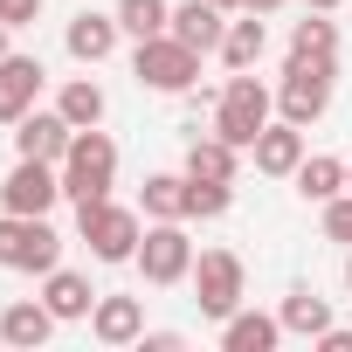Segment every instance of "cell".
Returning <instances> with one entry per match:
<instances>
[{
	"mask_svg": "<svg viewBox=\"0 0 352 352\" xmlns=\"http://www.w3.org/2000/svg\"><path fill=\"white\" fill-rule=\"evenodd\" d=\"M345 187H352V166H345Z\"/></svg>",
	"mask_w": 352,
	"mask_h": 352,
	"instance_id": "8d00e7d4",
	"label": "cell"
},
{
	"mask_svg": "<svg viewBox=\"0 0 352 352\" xmlns=\"http://www.w3.org/2000/svg\"><path fill=\"white\" fill-rule=\"evenodd\" d=\"M290 56H311V63H338V28L311 8V21H297V35H290Z\"/></svg>",
	"mask_w": 352,
	"mask_h": 352,
	"instance_id": "484cf974",
	"label": "cell"
},
{
	"mask_svg": "<svg viewBox=\"0 0 352 352\" xmlns=\"http://www.w3.org/2000/svg\"><path fill=\"white\" fill-rule=\"evenodd\" d=\"M90 331H97L104 345H138V338H145V304H138V297H97Z\"/></svg>",
	"mask_w": 352,
	"mask_h": 352,
	"instance_id": "5bb4252c",
	"label": "cell"
},
{
	"mask_svg": "<svg viewBox=\"0 0 352 352\" xmlns=\"http://www.w3.org/2000/svg\"><path fill=\"white\" fill-rule=\"evenodd\" d=\"M76 228H83V242H90L97 263H138L145 228H138V214L118 208L111 194H104V201H83V208H76Z\"/></svg>",
	"mask_w": 352,
	"mask_h": 352,
	"instance_id": "3957f363",
	"label": "cell"
},
{
	"mask_svg": "<svg viewBox=\"0 0 352 352\" xmlns=\"http://www.w3.org/2000/svg\"><path fill=\"white\" fill-rule=\"evenodd\" d=\"M42 304L69 324V318H90V311H97V290H90V276H76V270L56 263V270L42 276Z\"/></svg>",
	"mask_w": 352,
	"mask_h": 352,
	"instance_id": "2e32d148",
	"label": "cell"
},
{
	"mask_svg": "<svg viewBox=\"0 0 352 352\" xmlns=\"http://www.w3.org/2000/svg\"><path fill=\"white\" fill-rule=\"evenodd\" d=\"M145 214L152 221H187V173H152L145 180Z\"/></svg>",
	"mask_w": 352,
	"mask_h": 352,
	"instance_id": "603a6c76",
	"label": "cell"
},
{
	"mask_svg": "<svg viewBox=\"0 0 352 352\" xmlns=\"http://www.w3.org/2000/svg\"><path fill=\"white\" fill-rule=\"evenodd\" d=\"M194 297H201L208 318H235V311H242V256H235V249L194 256Z\"/></svg>",
	"mask_w": 352,
	"mask_h": 352,
	"instance_id": "ba28073f",
	"label": "cell"
},
{
	"mask_svg": "<svg viewBox=\"0 0 352 352\" xmlns=\"http://www.w3.org/2000/svg\"><path fill=\"white\" fill-rule=\"evenodd\" d=\"M276 104L290 124H318L331 111V63H311V56H290L283 83H276Z\"/></svg>",
	"mask_w": 352,
	"mask_h": 352,
	"instance_id": "8992f818",
	"label": "cell"
},
{
	"mask_svg": "<svg viewBox=\"0 0 352 352\" xmlns=\"http://www.w3.org/2000/svg\"><path fill=\"white\" fill-rule=\"evenodd\" d=\"M276 338H283V318H263V311L221 318V345L228 352H276Z\"/></svg>",
	"mask_w": 352,
	"mask_h": 352,
	"instance_id": "e0dca14e",
	"label": "cell"
},
{
	"mask_svg": "<svg viewBox=\"0 0 352 352\" xmlns=\"http://www.w3.org/2000/svg\"><path fill=\"white\" fill-rule=\"evenodd\" d=\"M56 173H63V194H69L76 208H83V201H104V194L118 187V145L90 124V131H76V138H69V152H63V166H56Z\"/></svg>",
	"mask_w": 352,
	"mask_h": 352,
	"instance_id": "7a4b0ae2",
	"label": "cell"
},
{
	"mask_svg": "<svg viewBox=\"0 0 352 352\" xmlns=\"http://www.w3.org/2000/svg\"><path fill=\"white\" fill-rule=\"evenodd\" d=\"M235 152H242V145H228L221 131H214V138H194V145H187V180H228V187H235Z\"/></svg>",
	"mask_w": 352,
	"mask_h": 352,
	"instance_id": "ffe728a7",
	"label": "cell"
},
{
	"mask_svg": "<svg viewBox=\"0 0 352 352\" xmlns=\"http://www.w3.org/2000/svg\"><path fill=\"white\" fill-rule=\"evenodd\" d=\"M42 76H49V69H42L35 56H0V124H14V118L35 111Z\"/></svg>",
	"mask_w": 352,
	"mask_h": 352,
	"instance_id": "8fae6325",
	"label": "cell"
},
{
	"mask_svg": "<svg viewBox=\"0 0 352 352\" xmlns=\"http://www.w3.org/2000/svg\"><path fill=\"white\" fill-rule=\"evenodd\" d=\"M138 345H145V352H180V331H145Z\"/></svg>",
	"mask_w": 352,
	"mask_h": 352,
	"instance_id": "f546056e",
	"label": "cell"
},
{
	"mask_svg": "<svg viewBox=\"0 0 352 352\" xmlns=\"http://www.w3.org/2000/svg\"><path fill=\"white\" fill-rule=\"evenodd\" d=\"M138 270H145V283H152V290L194 276V242H187V228H180V221H152V228H145V242H138Z\"/></svg>",
	"mask_w": 352,
	"mask_h": 352,
	"instance_id": "52a82bcc",
	"label": "cell"
},
{
	"mask_svg": "<svg viewBox=\"0 0 352 352\" xmlns=\"http://www.w3.org/2000/svg\"><path fill=\"white\" fill-rule=\"evenodd\" d=\"M304 8H318V14H331V8H345V0H304Z\"/></svg>",
	"mask_w": 352,
	"mask_h": 352,
	"instance_id": "d6a6232c",
	"label": "cell"
},
{
	"mask_svg": "<svg viewBox=\"0 0 352 352\" xmlns=\"http://www.w3.org/2000/svg\"><path fill=\"white\" fill-rule=\"evenodd\" d=\"M42 14V0H0V21H8V28H28Z\"/></svg>",
	"mask_w": 352,
	"mask_h": 352,
	"instance_id": "f1b7e54d",
	"label": "cell"
},
{
	"mask_svg": "<svg viewBox=\"0 0 352 352\" xmlns=\"http://www.w3.org/2000/svg\"><path fill=\"white\" fill-rule=\"evenodd\" d=\"M228 180H187V214L194 221H214V214H228Z\"/></svg>",
	"mask_w": 352,
	"mask_h": 352,
	"instance_id": "4316f807",
	"label": "cell"
},
{
	"mask_svg": "<svg viewBox=\"0 0 352 352\" xmlns=\"http://www.w3.org/2000/svg\"><path fill=\"white\" fill-rule=\"evenodd\" d=\"M63 42H69V56H76V63H104V56L118 49V14H76Z\"/></svg>",
	"mask_w": 352,
	"mask_h": 352,
	"instance_id": "ac0fdd59",
	"label": "cell"
},
{
	"mask_svg": "<svg viewBox=\"0 0 352 352\" xmlns=\"http://www.w3.org/2000/svg\"><path fill=\"white\" fill-rule=\"evenodd\" d=\"M69 138H76V124H69L63 111H28V118H14V152H21V159H49V166H63Z\"/></svg>",
	"mask_w": 352,
	"mask_h": 352,
	"instance_id": "30bf717a",
	"label": "cell"
},
{
	"mask_svg": "<svg viewBox=\"0 0 352 352\" xmlns=\"http://www.w3.org/2000/svg\"><path fill=\"white\" fill-rule=\"evenodd\" d=\"M263 49H270V28H263V14L242 8V21H228V35H221V63L228 69H256Z\"/></svg>",
	"mask_w": 352,
	"mask_h": 352,
	"instance_id": "d6986e66",
	"label": "cell"
},
{
	"mask_svg": "<svg viewBox=\"0 0 352 352\" xmlns=\"http://www.w3.org/2000/svg\"><path fill=\"white\" fill-rule=\"evenodd\" d=\"M56 111H63L76 131H90V124H104V90H97L90 76H69V83H63V97H56Z\"/></svg>",
	"mask_w": 352,
	"mask_h": 352,
	"instance_id": "cb8c5ba5",
	"label": "cell"
},
{
	"mask_svg": "<svg viewBox=\"0 0 352 352\" xmlns=\"http://www.w3.org/2000/svg\"><path fill=\"white\" fill-rule=\"evenodd\" d=\"M63 201V173L49 159H14V173L0 180V208L8 214H49Z\"/></svg>",
	"mask_w": 352,
	"mask_h": 352,
	"instance_id": "9c48e42d",
	"label": "cell"
},
{
	"mask_svg": "<svg viewBox=\"0 0 352 352\" xmlns=\"http://www.w3.org/2000/svg\"><path fill=\"white\" fill-rule=\"evenodd\" d=\"M63 318L42 304V297H21V304H8L0 311V338L8 345H21V352H35V345H49V331H56Z\"/></svg>",
	"mask_w": 352,
	"mask_h": 352,
	"instance_id": "4fadbf2b",
	"label": "cell"
},
{
	"mask_svg": "<svg viewBox=\"0 0 352 352\" xmlns=\"http://www.w3.org/2000/svg\"><path fill=\"white\" fill-rule=\"evenodd\" d=\"M56 263H63V235L49 228V214H8L0 208V270L49 276Z\"/></svg>",
	"mask_w": 352,
	"mask_h": 352,
	"instance_id": "6da1fadb",
	"label": "cell"
},
{
	"mask_svg": "<svg viewBox=\"0 0 352 352\" xmlns=\"http://www.w3.org/2000/svg\"><path fill=\"white\" fill-rule=\"evenodd\" d=\"M276 318H283V331H297V338H324V331H331V304L311 297V290H290Z\"/></svg>",
	"mask_w": 352,
	"mask_h": 352,
	"instance_id": "44dd1931",
	"label": "cell"
},
{
	"mask_svg": "<svg viewBox=\"0 0 352 352\" xmlns=\"http://www.w3.org/2000/svg\"><path fill=\"white\" fill-rule=\"evenodd\" d=\"M242 8H249V14H276V8H283V0H242Z\"/></svg>",
	"mask_w": 352,
	"mask_h": 352,
	"instance_id": "1f68e13d",
	"label": "cell"
},
{
	"mask_svg": "<svg viewBox=\"0 0 352 352\" xmlns=\"http://www.w3.org/2000/svg\"><path fill=\"white\" fill-rule=\"evenodd\" d=\"M345 290H352V263H345Z\"/></svg>",
	"mask_w": 352,
	"mask_h": 352,
	"instance_id": "d590c367",
	"label": "cell"
},
{
	"mask_svg": "<svg viewBox=\"0 0 352 352\" xmlns=\"http://www.w3.org/2000/svg\"><path fill=\"white\" fill-rule=\"evenodd\" d=\"M131 76L145 83V90H194V76H201V49H187L180 35H152V42H138V56H131Z\"/></svg>",
	"mask_w": 352,
	"mask_h": 352,
	"instance_id": "277c9868",
	"label": "cell"
},
{
	"mask_svg": "<svg viewBox=\"0 0 352 352\" xmlns=\"http://www.w3.org/2000/svg\"><path fill=\"white\" fill-rule=\"evenodd\" d=\"M290 180H297L304 201H338V194H345V159H324V152H318V159H304V166L290 173Z\"/></svg>",
	"mask_w": 352,
	"mask_h": 352,
	"instance_id": "7402d4cb",
	"label": "cell"
},
{
	"mask_svg": "<svg viewBox=\"0 0 352 352\" xmlns=\"http://www.w3.org/2000/svg\"><path fill=\"white\" fill-rule=\"evenodd\" d=\"M8 35H14V28H8V21H0V56H14V49H8Z\"/></svg>",
	"mask_w": 352,
	"mask_h": 352,
	"instance_id": "836d02e7",
	"label": "cell"
},
{
	"mask_svg": "<svg viewBox=\"0 0 352 352\" xmlns=\"http://www.w3.org/2000/svg\"><path fill=\"white\" fill-rule=\"evenodd\" d=\"M249 152H256V173H270V180H290V173L304 166V124H290V118H283V124H263Z\"/></svg>",
	"mask_w": 352,
	"mask_h": 352,
	"instance_id": "7c38bea8",
	"label": "cell"
},
{
	"mask_svg": "<svg viewBox=\"0 0 352 352\" xmlns=\"http://www.w3.org/2000/svg\"><path fill=\"white\" fill-rule=\"evenodd\" d=\"M173 35L208 56V49H221V35H228V8H214V0H187V8H173Z\"/></svg>",
	"mask_w": 352,
	"mask_h": 352,
	"instance_id": "9a60e30c",
	"label": "cell"
},
{
	"mask_svg": "<svg viewBox=\"0 0 352 352\" xmlns=\"http://www.w3.org/2000/svg\"><path fill=\"white\" fill-rule=\"evenodd\" d=\"M214 8H242V0H214Z\"/></svg>",
	"mask_w": 352,
	"mask_h": 352,
	"instance_id": "e575fe53",
	"label": "cell"
},
{
	"mask_svg": "<svg viewBox=\"0 0 352 352\" xmlns=\"http://www.w3.org/2000/svg\"><path fill=\"white\" fill-rule=\"evenodd\" d=\"M270 124V90L249 76V69H235L228 76V90H221V104H214V131L228 138V145H256V131Z\"/></svg>",
	"mask_w": 352,
	"mask_h": 352,
	"instance_id": "5b68a950",
	"label": "cell"
},
{
	"mask_svg": "<svg viewBox=\"0 0 352 352\" xmlns=\"http://www.w3.org/2000/svg\"><path fill=\"white\" fill-rule=\"evenodd\" d=\"M324 235L352 249V194H338V201H324Z\"/></svg>",
	"mask_w": 352,
	"mask_h": 352,
	"instance_id": "83f0119b",
	"label": "cell"
},
{
	"mask_svg": "<svg viewBox=\"0 0 352 352\" xmlns=\"http://www.w3.org/2000/svg\"><path fill=\"white\" fill-rule=\"evenodd\" d=\"M318 345H324V352H352V331H338V324H331V331H324Z\"/></svg>",
	"mask_w": 352,
	"mask_h": 352,
	"instance_id": "4dcf8cb0",
	"label": "cell"
},
{
	"mask_svg": "<svg viewBox=\"0 0 352 352\" xmlns=\"http://www.w3.org/2000/svg\"><path fill=\"white\" fill-rule=\"evenodd\" d=\"M118 28L138 35V42H152V35L173 28V8H166V0H118Z\"/></svg>",
	"mask_w": 352,
	"mask_h": 352,
	"instance_id": "d4e9b609",
	"label": "cell"
}]
</instances>
